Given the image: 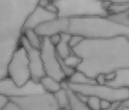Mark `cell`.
<instances>
[{"mask_svg":"<svg viewBox=\"0 0 129 110\" xmlns=\"http://www.w3.org/2000/svg\"><path fill=\"white\" fill-rule=\"evenodd\" d=\"M108 17L112 21L129 28V11L118 13H112L109 14Z\"/></svg>","mask_w":129,"mask_h":110,"instance_id":"44dd1931","label":"cell"},{"mask_svg":"<svg viewBox=\"0 0 129 110\" xmlns=\"http://www.w3.org/2000/svg\"><path fill=\"white\" fill-rule=\"evenodd\" d=\"M58 16V15L49 12L45 8L37 6L27 19L24 25V30L29 28L34 29L40 24L53 19Z\"/></svg>","mask_w":129,"mask_h":110,"instance_id":"4fadbf2b","label":"cell"},{"mask_svg":"<svg viewBox=\"0 0 129 110\" xmlns=\"http://www.w3.org/2000/svg\"><path fill=\"white\" fill-rule=\"evenodd\" d=\"M129 11V3L124 4H109L108 12L109 15L112 13H118Z\"/></svg>","mask_w":129,"mask_h":110,"instance_id":"603a6c76","label":"cell"},{"mask_svg":"<svg viewBox=\"0 0 129 110\" xmlns=\"http://www.w3.org/2000/svg\"><path fill=\"white\" fill-rule=\"evenodd\" d=\"M84 38L78 35V34H72L70 40H69V45L71 46L72 48L75 47L76 46H78V44H80L83 41H84Z\"/></svg>","mask_w":129,"mask_h":110,"instance_id":"cb8c5ba5","label":"cell"},{"mask_svg":"<svg viewBox=\"0 0 129 110\" xmlns=\"http://www.w3.org/2000/svg\"><path fill=\"white\" fill-rule=\"evenodd\" d=\"M58 9V16L74 17L101 15L108 16L109 3L100 0H57L54 2Z\"/></svg>","mask_w":129,"mask_h":110,"instance_id":"277c9868","label":"cell"},{"mask_svg":"<svg viewBox=\"0 0 129 110\" xmlns=\"http://www.w3.org/2000/svg\"><path fill=\"white\" fill-rule=\"evenodd\" d=\"M52 0H40L39 3H38V6H41L43 8H46Z\"/></svg>","mask_w":129,"mask_h":110,"instance_id":"83f0119b","label":"cell"},{"mask_svg":"<svg viewBox=\"0 0 129 110\" xmlns=\"http://www.w3.org/2000/svg\"><path fill=\"white\" fill-rule=\"evenodd\" d=\"M22 110H58L59 106L54 94L45 91L34 93L24 96L10 99Z\"/></svg>","mask_w":129,"mask_h":110,"instance_id":"52a82bcc","label":"cell"},{"mask_svg":"<svg viewBox=\"0 0 129 110\" xmlns=\"http://www.w3.org/2000/svg\"><path fill=\"white\" fill-rule=\"evenodd\" d=\"M20 42L9 41L0 42V80L8 77V67Z\"/></svg>","mask_w":129,"mask_h":110,"instance_id":"7c38bea8","label":"cell"},{"mask_svg":"<svg viewBox=\"0 0 129 110\" xmlns=\"http://www.w3.org/2000/svg\"><path fill=\"white\" fill-rule=\"evenodd\" d=\"M66 81L74 84H88L96 83V80L88 77L87 75L78 70H76L75 73Z\"/></svg>","mask_w":129,"mask_h":110,"instance_id":"ac0fdd59","label":"cell"},{"mask_svg":"<svg viewBox=\"0 0 129 110\" xmlns=\"http://www.w3.org/2000/svg\"><path fill=\"white\" fill-rule=\"evenodd\" d=\"M109 85L113 86H124L129 88V69L116 72L114 80Z\"/></svg>","mask_w":129,"mask_h":110,"instance_id":"d6986e66","label":"cell"},{"mask_svg":"<svg viewBox=\"0 0 129 110\" xmlns=\"http://www.w3.org/2000/svg\"><path fill=\"white\" fill-rule=\"evenodd\" d=\"M10 101V99L6 96L5 95L0 93V110H3L6 105Z\"/></svg>","mask_w":129,"mask_h":110,"instance_id":"d4e9b609","label":"cell"},{"mask_svg":"<svg viewBox=\"0 0 129 110\" xmlns=\"http://www.w3.org/2000/svg\"><path fill=\"white\" fill-rule=\"evenodd\" d=\"M52 1H53V2H55V1H57V0H52Z\"/></svg>","mask_w":129,"mask_h":110,"instance_id":"1f68e13d","label":"cell"},{"mask_svg":"<svg viewBox=\"0 0 129 110\" xmlns=\"http://www.w3.org/2000/svg\"><path fill=\"white\" fill-rule=\"evenodd\" d=\"M71 36L72 34L68 32L61 33V41L55 46V50L58 57L61 59L66 60L73 53L72 48L69 45Z\"/></svg>","mask_w":129,"mask_h":110,"instance_id":"5bb4252c","label":"cell"},{"mask_svg":"<svg viewBox=\"0 0 129 110\" xmlns=\"http://www.w3.org/2000/svg\"><path fill=\"white\" fill-rule=\"evenodd\" d=\"M40 53L46 75L60 82L66 81V77L61 68L55 47L52 44L49 38H43Z\"/></svg>","mask_w":129,"mask_h":110,"instance_id":"ba28073f","label":"cell"},{"mask_svg":"<svg viewBox=\"0 0 129 110\" xmlns=\"http://www.w3.org/2000/svg\"><path fill=\"white\" fill-rule=\"evenodd\" d=\"M69 24L70 19L58 16L53 19L40 24L37 28H35L34 30L42 38H49L56 34L68 32Z\"/></svg>","mask_w":129,"mask_h":110,"instance_id":"8fae6325","label":"cell"},{"mask_svg":"<svg viewBox=\"0 0 129 110\" xmlns=\"http://www.w3.org/2000/svg\"><path fill=\"white\" fill-rule=\"evenodd\" d=\"M52 44L55 47L61 41V34H56L49 38Z\"/></svg>","mask_w":129,"mask_h":110,"instance_id":"4316f807","label":"cell"},{"mask_svg":"<svg viewBox=\"0 0 129 110\" xmlns=\"http://www.w3.org/2000/svg\"><path fill=\"white\" fill-rule=\"evenodd\" d=\"M8 77L18 86H24L31 80L29 61L25 48L20 44L8 67Z\"/></svg>","mask_w":129,"mask_h":110,"instance_id":"8992f818","label":"cell"},{"mask_svg":"<svg viewBox=\"0 0 129 110\" xmlns=\"http://www.w3.org/2000/svg\"><path fill=\"white\" fill-rule=\"evenodd\" d=\"M66 85L77 94L83 96H96L100 99L108 100L112 103H122L129 100V88L124 86H113L109 84L98 83L88 84H74L64 81Z\"/></svg>","mask_w":129,"mask_h":110,"instance_id":"5b68a950","label":"cell"},{"mask_svg":"<svg viewBox=\"0 0 129 110\" xmlns=\"http://www.w3.org/2000/svg\"><path fill=\"white\" fill-rule=\"evenodd\" d=\"M3 110H22V109L15 102L10 99V101L9 102V103L6 105V106L4 108Z\"/></svg>","mask_w":129,"mask_h":110,"instance_id":"484cf974","label":"cell"},{"mask_svg":"<svg viewBox=\"0 0 129 110\" xmlns=\"http://www.w3.org/2000/svg\"><path fill=\"white\" fill-rule=\"evenodd\" d=\"M68 33L88 39L106 38L127 36L129 28L112 21L108 16L92 15L71 18Z\"/></svg>","mask_w":129,"mask_h":110,"instance_id":"3957f363","label":"cell"},{"mask_svg":"<svg viewBox=\"0 0 129 110\" xmlns=\"http://www.w3.org/2000/svg\"><path fill=\"white\" fill-rule=\"evenodd\" d=\"M40 83L45 92L52 94H55L63 87L62 82L58 81L57 80L46 75L40 80Z\"/></svg>","mask_w":129,"mask_h":110,"instance_id":"2e32d148","label":"cell"},{"mask_svg":"<svg viewBox=\"0 0 129 110\" xmlns=\"http://www.w3.org/2000/svg\"><path fill=\"white\" fill-rule=\"evenodd\" d=\"M124 107L129 108V100H127V101H126V102H124L121 103V104L119 105V106H118V108H124Z\"/></svg>","mask_w":129,"mask_h":110,"instance_id":"f1b7e54d","label":"cell"},{"mask_svg":"<svg viewBox=\"0 0 129 110\" xmlns=\"http://www.w3.org/2000/svg\"><path fill=\"white\" fill-rule=\"evenodd\" d=\"M85 102L90 110H102L101 108V99L96 96L85 97Z\"/></svg>","mask_w":129,"mask_h":110,"instance_id":"7402d4cb","label":"cell"},{"mask_svg":"<svg viewBox=\"0 0 129 110\" xmlns=\"http://www.w3.org/2000/svg\"><path fill=\"white\" fill-rule=\"evenodd\" d=\"M39 1L0 0V42H20L24 23Z\"/></svg>","mask_w":129,"mask_h":110,"instance_id":"7a4b0ae2","label":"cell"},{"mask_svg":"<svg viewBox=\"0 0 129 110\" xmlns=\"http://www.w3.org/2000/svg\"><path fill=\"white\" fill-rule=\"evenodd\" d=\"M44 91L40 83H37L30 80L24 86H18L9 77L0 80V93H2L9 99L24 96L30 93Z\"/></svg>","mask_w":129,"mask_h":110,"instance_id":"9c48e42d","label":"cell"},{"mask_svg":"<svg viewBox=\"0 0 129 110\" xmlns=\"http://www.w3.org/2000/svg\"><path fill=\"white\" fill-rule=\"evenodd\" d=\"M54 96L58 104L59 108H70L69 96V94L66 87L64 86L60 90L55 93Z\"/></svg>","mask_w":129,"mask_h":110,"instance_id":"ffe728a7","label":"cell"},{"mask_svg":"<svg viewBox=\"0 0 129 110\" xmlns=\"http://www.w3.org/2000/svg\"><path fill=\"white\" fill-rule=\"evenodd\" d=\"M58 110H71L70 108H59Z\"/></svg>","mask_w":129,"mask_h":110,"instance_id":"f546056e","label":"cell"},{"mask_svg":"<svg viewBox=\"0 0 129 110\" xmlns=\"http://www.w3.org/2000/svg\"><path fill=\"white\" fill-rule=\"evenodd\" d=\"M127 38H128V39H129V33H128V34H127Z\"/></svg>","mask_w":129,"mask_h":110,"instance_id":"4dcf8cb0","label":"cell"},{"mask_svg":"<svg viewBox=\"0 0 129 110\" xmlns=\"http://www.w3.org/2000/svg\"><path fill=\"white\" fill-rule=\"evenodd\" d=\"M20 43L27 51L31 74V80L37 83H40V80L46 76L40 50L33 47L23 34L21 38Z\"/></svg>","mask_w":129,"mask_h":110,"instance_id":"30bf717a","label":"cell"},{"mask_svg":"<svg viewBox=\"0 0 129 110\" xmlns=\"http://www.w3.org/2000/svg\"><path fill=\"white\" fill-rule=\"evenodd\" d=\"M72 50L81 58L77 70L94 80L129 69V39L125 35L84 38Z\"/></svg>","mask_w":129,"mask_h":110,"instance_id":"6da1fadb","label":"cell"},{"mask_svg":"<svg viewBox=\"0 0 129 110\" xmlns=\"http://www.w3.org/2000/svg\"><path fill=\"white\" fill-rule=\"evenodd\" d=\"M63 86L66 87L70 101V109L71 110H90L87 106L85 99L82 98V96L77 94L72 89H71L64 82H62Z\"/></svg>","mask_w":129,"mask_h":110,"instance_id":"9a60e30c","label":"cell"},{"mask_svg":"<svg viewBox=\"0 0 129 110\" xmlns=\"http://www.w3.org/2000/svg\"><path fill=\"white\" fill-rule=\"evenodd\" d=\"M23 35L25 37L28 43L33 47L37 49H40L42 47L43 44V40L42 38L36 31L34 29H25L23 31Z\"/></svg>","mask_w":129,"mask_h":110,"instance_id":"e0dca14e","label":"cell"}]
</instances>
